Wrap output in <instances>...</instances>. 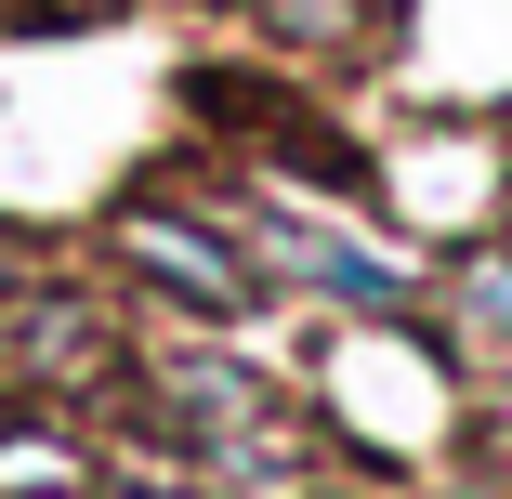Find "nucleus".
Returning a JSON list of instances; mask_svg holds the SVG:
<instances>
[{
	"instance_id": "obj_1",
	"label": "nucleus",
	"mask_w": 512,
	"mask_h": 499,
	"mask_svg": "<svg viewBox=\"0 0 512 499\" xmlns=\"http://www.w3.org/2000/svg\"><path fill=\"white\" fill-rule=\"evenodd\" d=\"M119 263L158 289V303H184V316H250L263 303V276H250V250L224 237V224H197V211H171V197H119Z\"/></svg>"
},
{
	"instance_id": "obj_2",
	"label": "nucleus",
	"mask_w": 512,
	"mask_h": 499,
	"mask_svg": "<svg viewBox=\"0 0 512 499\" xmlns=\"http://www.w3.org/2000/svg\"><path fill=\"white\" fill-rule=\"evenodd\" d=\"M237 250H250V276H276V289H316V303H342V316H407V263H381V250H355V237H329V224H289V211H263Z\"/></svg>"
},
{
	"instance_id": "obj_3",
	"label": "nucleus",
	"mask_w": 512,
	"mask_h": 499,
	"mask_svg": "<svg viewBox=\"0 0 512 499\" xmlns=\"http://www.w3.org/2000/svg\"><path fill=\"white\" fill-rule=\"evenodd\" d=\"M0 355H14L27 381H92V368H119L92 289H14V303H0Z\"/></svg>"
},
{
	"instance_id": "obj_4",
	"label": "nucleus",
	"mask_w": 512,
	"mask_h": 499,
	"mask_svg": "<svg viewBox=\"0 0 512 499\" xmlns=\"http://www.w3.org/2000/svg\"><path fill=\"white\" fill-rule=\"evenodd\" d=\"M158 408L184 447H263V381L224 355H158Z\"/></svg>"
},
{
	"instance_id": "obj_5",
	"label": "nucleus",
	"mask_w": 512,
	"mask_h": 499,
	"mask_svg": "<svg viewBox=\"0 0 512 499\" xmlns=\"http://www.w3.org/2000/svg\"><path fill=\"white\" fill-rule=\"evenodd\" d=\"M14 289H27V250H14V237H0V303H14Z\"/></svg>"
},
{
	"instance_id": "obj_6",
	"label": "nucleus",
	"mask_w": 512,
	"mask_h": 499,
	"mask_svg": "<svg viewBox=\"0 0 512 499\" xmlns=\"http://www.w3.org/2000/svg\"><path fill=\"white\" fill-rule=\"evenodd\" d=\"M499 263H512V224H499Z\"/></svg>"
}]
</instances>
